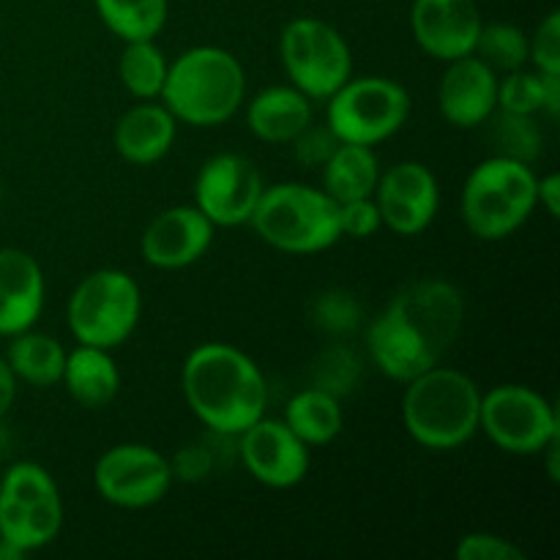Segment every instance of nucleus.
I'll list each match as a JSON object with an SVG mask.
<instances>
[{
  "label": "nucleus",
  "mask_w": 560,
  "mask_h": 560,
  "mask_svg": "<svg viewBox=\"0 0 560 560\" xmlns=\"http://www.w3.org/2000/svg\"><path fill=\"white\" fill-rule=\"evenodd\" d=\"M465 299L446 279L410 282L370 323L366 350L383 375L408 383L441 364L463 331Z\"/></svg>",
  "instance_id": "1"
},
{
  "label": "nucleus",
  "mask_w": 560,
  "mask_h": 560,
  "mask_svg": "<svg viewBox=\"0 0 560 560\" xmlns=\"http://www.w3.org/2000/svg\"><path fill=\"white\" fill-rule=\"evenodd\" d=\"M180 388L191 413L219 435H241L266 416L268 383L244 350L208 342L191 350L180 370Z\"/></svg>",
  "instance_id": "2"
},
{
  "label": "nucleus",
  "mask_w": 560,
  "mask_h": 560,
  "mask_svg": "<svg viewBox=\"0 0 560 560\" xmlns=\"http://www.w3.org/2000/svg\"><path fill=\"white\" fill-rule=\"evenodd\" d=\"M481 392L476 381L452 366H430L408 381L402 421L408 435L430 452H452L479 432Z\"/></svg>",
  "instance_id": "3"
},
{
  "label": "nucleus",
  "mask_w": 560,
  "mask_h": 560,
  "mask_svg": "<svg viewBox=\"0 0 560 560\" xmlns=\"http://www.w3.org/2000/svg\"><path fill=\"white\" fill-rule=\"evenodd\" d=\"M246 96L241 60L222 47H191L167 66L162 104L189 126H219L238 113Z\"/></svg>",
  "instance_id": "4"
},
{
  "label": "nucleus",
  "mask_w": 560,
  "mask_h": 560,
  "mask_svg": "<svg viewBox=\"0 0 560 560\" xmlns=\"http://www.w3.org/2000/svg\"><path fill=\"white\" fill-rule=\"evenodd\" d=\"M249 222L268 246L288 255H317L342 238L339 202L306 184L266 186Z\"/></svg>",
  "instance_id": "5"
},
{
  "label": "nucleus",
  "mask_w": 560,
  "mask_h": 560,
  "mask_svg": "<svg viewBox=\"0 0 560 560\" xmlns=\"http://www.w3.org/2000/svg\"><path fill=\"white\" fill-rule=\"evenodd\" d=\"M536 173L530 164L506 156H490L470 170L463 186V222L476 238L503 241L517 233L534 208Z\"/></svg>",
  "instance_id": "6"
},
{
  "label": "nucleus",
  "mask_w": 560,
  "mask_h": 560,
  "mask_svg": "<svg viewBox=\"0 0 560 560\" xmlns=\"http://www.w3.org/2000/svg\"><path fill=\"white\" fill-rule=\"evenodd\" d=\"M140 312V284L126 271L102 268L77 284L66 306V320L80 345L113 350L131 337Z\"/></svg>",
  "instance_id": "7"
},
{
  "label": "nucleus",
  "mask_w": 560,
  "mask_h": 560,
  "mask_svg": "<svg viewBox=\"0 0 560 560\" xmlns=\"http://www.w3.org/2000/svg\"><path fill=\"white\" fill-rule=\"evenodd\" d=\"M63 528V501L47 468L16 463L0 479V541L22 556L52 545Z\"/></svg>",
  "instance_id": "8"
},
{
  "label": "nucleus",
  "mask_w": 560,
  "mask_h": 560,
  "mask_svg": "<svg viewBox=\"0 0 560 560\" xmlns=\"http://www.w3.org/2000/svg\"><path fill=\"white\" fill-rule=\"evenodd\" d=\"M279 55L293 88L312 102L331 98L353 77V55L345 36L315 16H299L284 25Z\"/></svg>",
  "instance_id": "9"
},
{
  "label": "nucleus",
  "mask_w": 560,
  "mask_h": 560,
  "mask_svg": "<svg viewBox=\"0 0 560 560\" xmlns=\"http://www.w3.org/2000/svg\"><path fill=\"white\" fill-rule=\"evenodd\" d=\"M326 124L339 142L377 145L397 135L410 115V93L388 77H350L326 98Z\"/></svg>",
  "instance_id": "10"
},
{
  "label": "nucleus",
  "mask_w": 560,
  "mask_h": 560,
  "mask_svg": "<svg viewBox=\"0 0 560 560\" xmlns=\"http://www.w3.org/2000/svg\"><path fill=\"white\" fill-rule=\"evenodd\" d=\"M479 430L503 452L530 457L558 441L560 421L556 405L539 392L517 383H503L481 394Z\"/></svg>",
  "instance_id": "11"
},
{
  "label": "nucleus",
  "mask_w": 560,
  "mask_h": 560,
  "mask_svg": "<svg viewBox=\"0 0 560 560\" xmlns=\"http://www.w3.org/2000/svg\"><path fill=\"white\" fill-rule=\"evenodd\" d=\"M173 463L145 443H118L98 457L93 485L107 503L118 509H148L167 495Z\"/></svg>",
  "instance_id": "12"
},
{
  "label": "nucleus",
  "mask_w": 560,
  "mask_h": 560,
  "mask_svg": "<svg viewBox=\"0 0 560 560\" xmlns=\"http://www.w3.org/2000/svg\"><path fill=\"white\" fill-rule=\"evenodd\" d=\"M262 175L241 153H217L200 167L195 180V206L213 228L246 224L260 202Z\"/></svg>",
  "instance_id": "13"
},
{
  "label": "nucleus",
  "mask_w": 560,
  "mask_h": 560,
  "mask_svg": "<svg viewBox=\"0 0 560 560\" xmlns=\"http://www.w3.org/2000/svg\"><path fill=\"white\" fill-rule=\"evenodd\" d=\"M372 200L392 233L419 235L430 228L441 208V189L427 164L399 162L381 173Z\"/></svg>",
  "instance_id": "14"
},
{
  "label": "nucleus",
  "mask_w": 560,
  "mask_h": 560,
  "mask_svg": "<svg viewBox=\"0 0 560 560\" xmlns=\"http://www.w3.org/2000/svg\"><path fill=\"white\" fill-rule=\"evenodd\" d=\"M238 438L241 463L260 485L290 490L310 474V446L284 424V419L262 416Z\"/></svg>",
  "instance_id": "15"
},
{
  "label": "nucleus",
  "mask_w": 560,
  "mask_h": 560,
  "mask_svg": "<svg viewBox=\"0 0 560 560\" xmlns=\"http://www.w3.org/2000/svg\"><path fill=\"white\" fill-rule=\"evenodd\" d=\"M481 25L476 0H413L410 9V27L419 47L446 63L474 52Z\"/></svg>",
  "instance_id": "16"
},
{
  "label": "nucleus",
  "mask_w": 560,
  "mask_h": 560,
  "mask_svg": "<svg viewBox=\"0 0 560 560\" xmlns=\"http://www.w3.org/2000/svg\"><path fill=\"white\" fill-rule=\"evenodd\" d=\"M213 230L217 228L197 206L167 208L142 233V257L153 268L178 271L206 255L213 241Z\"/></svg>",
  "instance_id": "17"
},
{
  "label": "nucleus",
  "mask_w": 560,
  "mask_h": 560,
  "mask_svg": "<svg viewBox=\"0 0 560 560\" xmlns=\"http://www.w3.org/2000/svg\"><path fill=\"white\" fill-rule=\"evenodd\" d=\"M438 107L446 124L457 129L487 124L498 109V71L474 52L448 60L438 88Z\"/></svg>",
  "instance_id": "18"
},
{
  "label": "nucleus",
  "mask_w": 560,
  "mask_h": 560,
  "mask_svg": "<svg viewBox=\"0 0 560 560\" xmlns=\"http://www.w3.org/2000/svg\"><path fill=\"white\" fill-rule=\"evenodd\" d=\"M44 271L25 249H0V337L27 331L44 310Z\"/></svg>",
  "instance_id": "19"
},
{
  "label": "nucleus",
  "mask_w": 560,
  "mask_h": 560,
  "mask_svg": "<svg viewBox=\"0 0 560 560\" xmlns=\"http://www.w3.org/2000/svg\"><path fill=\"white\" fill-rule=\"evenodd\" d=\"M178 131V120L164 104L142 102L120 115L113 131V145L118 156L131 164H153L170 153Z\"/></svg>",
  "instance_id": "20"
},
{
  "label": "nucleus",
  "mask_w": 560,
  "mask_h": 560,
  "mask_svg": "<svg viewBox=\"0 0 560 560\" xmlns=\"http://www.w3.org/2000/svg\"><path fill=\"white\" fill-rule=\"evenodd\" d=\"M312 124V98L293 85H273L257 93L246 107L252 135L271 145L293 142Z\"/></svg>",
  "instance_id": "21"
},
{
  "label": "nucleus",
  "mask_w": 560,
  "mask_h": 560,
  "mask_svg": "<svg viewBox=\"0 0 560 560\" xmlns=\"http://www.w3.org/2000/svg\"><path fill=\"white\" fill-rule=\"evenodd\" d=\"M60 383H66L71 399L82 408H107L120 392V372L109 350L80 345L66 353V366Z\"/></svg>",
  "instance_id": "22"
},
{
  "label": "nucleus",
  "mask_w": 560,
  "mask_h": 560,
  "mask_svg": "<svg viewBox=\"0 0 560 560\" xmlns=\"http://www.w3.org/2000/svg\"><path fill=\"white\" fill-rule=\"evenodd\" d=\"M377 178H381V164L372 145L339 142L337 151L323 164V191H328L339 206L375 195Z\"/></svg>",
  "instance_id": "23"
},
{
  "label": "nucleus",
  "mask_w": 560,
  "mask_h": 560,
  "mask_svg": "<svg viewBox=\"0 0 560 560\" xmlns=\"http://www.w3.org/2000/svg\"><path fill=\"white\" fill-rule=\"evenodd\" d=\"M5 364L11 366L16 381L36 388H49L63 377L66 350L49 334L27 328V331L11 337L9 350H5Z\"/></svg>",
  "instance_id": "24"
},
{
  "label": "nucleus",
  "mask_w": 560,
  "mask_h": 560,
  "mask_svg": "<svg viewBox=\"0 0 560 560\" xmlns=\"http://www.w3.org/2000/svg\"><path fill=\"white\" fill-rule=\"evenodd\" d=\"M284 424L306 443V446H326L339 438L345 427V413L339 397L326 388L310 386L295 394L284 408Z\"/></svg>",
  "instance_id": "25"
},
{
  "label": "nucleus",
  "mask_w": 560,
  "mask_h": 560,
  "mask_svg": "<svg viewBox=\"0 0 560 560\" xmlns=\"http://www.w3.org/2000/svg\"><path fill=\"white\" fill-rule=\"evenodd\" d=\"M104 25L124 42H153L167 22V0H93Z\"/></svg>",
  "instance_id": "26"
},
{
  "label": "nucleus",
  "mask_w": 560,
  "mask_h": 560,
  "mask_svg": "<svg viewBox=\"0 0 560 560\" xmlns=\"http://www.w3.org/2000/svg\"><path fill=\"white\" fill-rule=\"evenodd\" d=\"M167 66V58L153 42H126L118 60V74L131 96L151 102L162 96Z\"/></svg>",
  "instance_id": "27"
},
{
  "label": "nucleus",
  "mask_w": 560,
  "mask_h": 560,
  "mask_svg": "<svg viewBox=\"0 0 560 560\" xmlns=\"http://www.w3.org/2000/svg\"><path fill=\"white\" fill-rule=\"evenodd\" d=\"M492 120V142L498 145L495 156L517 159L523 164H534L541 153V131L534 115H514L506 109H495Z\"/></svg>",
  "instance_id": "28"
},
{
  "label": "nucleus",
  "mask_w": 560,
  "mask_h": 560,
  "mask_svg": "<svg viewBox=\"0 0 560 560\" xmlns=\"http://www.w3.org/2000/svg\"><path fill=\"white\" fill-rule=\"evenodd\" d=\"M474 55L495 71H517L528 60V36L509 22H490L481 25Z\"/></svg>",
  "instance_id": "29"
},
{
  "label": "nucleus",
  "mask_w": 560,
  "mask_h": 560,
  "mask_svg": "<svg viewBox=\"0 0 560 560\" xmlns=\"http://www.w3.org/2000/svg\"><path fill=\"white\" fill-rule=\"evenodd\" d=\"M498 109L514 115H536L545 109V82L541 74L509 71L506 80H498Z\"/></svg>",
  "instance_id": "30"
},
{
  "label": "nucleus",
  "mask_w": 560,
  "mask_h": 560,
  "mask_svg": "<svg viewBox=\"0 0 560 560\" xmlns=\"http://www.w3.org/2000/svg\"><path fill=\"white\" fill-rule=\"evenodd\" d=\"M315 323L328 334H350L361 323V306L345 290H328L315 301Z\"/></svg>",
  "instance_id": "31"
},
{
  "label": "nucleus",
  "mask_w": 560,
  "mask_h": 560,
  "mask_svg": "<svg viewBox=\"0 0 560 560\" xmlns=\"http://www.w3.org/2000/svg\"><path fill=\"white\" fill-rule=\"evenodd\" d=\"M528 60L539 69V74H560V14L550 11L536 27L534 38H528Z\"/></svg>",
  "instance_id": "32"
},
{
  "label": "nucleus",
  "mask_w": 560,
  "mask_h": 560,
  "mask_svg": "<svg viewBox=\"0 0 560 560\" xmlns=\"http://www.w3.org/2000/svg\"><path fill=\"white\" fill-rule=\"evenodd\" d=\"M355 364H359V361H355V355L350 353V350L345 348L328 350V353L320 359V364H317L315 386L326 388V392H331L334 397H342V394H348L350 388H353L355 372H359V366Z\"/></svg>",
  "instance_id": "33"
},
{
  "label": "nucleus",
  "mask_w": 560,
  "mask_h": 560,
  "mask_svg": "<svg viewBox=\"0 0 560 560\" xmlns=\"http://www.w3.org/2000/svg\"><path fill=\"white\" fill-rule=\"evenodd\" d=\"M454 556L459 560H525V552L517 545L495 534L463 536Z\"/></svg>",
  "instance_id": "34"
},
{
  "label": "nucleus",
  "mask_w": 560,
  "mask_h": 560,
  "mask_svg": "<svg viewBox=\"0 0 560 560\" xmlns=\"http://www.w3.org/2000/svg\"><path fill=\"white\" fill-rule=\"evenodd\" d=\"M339 228L348 238H370L383 228L381 211H377L375 200L364 197V200H350L339 206Z\"/></svg>",
  "instance_id": "35"
},
{
  "label": "nucleus",
  "mask_w": 560,
  "mask_h": 560,
  "mask_svg": "<svg viewBox=\"0 0 560 560\" xmlns=\"http://www.w3.org/2000/svg\"><path fill=\"white\" fill-rule=\"evenodd\" d=\"M293 142H295V156H299L306 167H317V164L323 167V164L328 162V156L337 151L339 137L334 135L328 126H323V129H312V126H306Z\"/></svg>",
  "instance_id": "36"
},
{
  "label": "nucleus",
  "mask_w": 560,
  "mask_h": 560,
  "mask_svg": "<svg viewBox=\"0 0 560 560\" xmlns=\"http://www.w3.org/2000/svg\"><path fill=\"white\" fill-rule=\"evenodd\" d=\"M536 200L545 208L550 217H558L560 213V175L550 173L545 178L536 180Z\"/></svg>",
  "instance_id": "37"
},
{
  "label": "nucleus",
  "mask_w": 560,
  "mask_h": 560,
  "mask_svg": "<svg viewBox=\"0 0 560 560\" xmlns=\"http://www.w3.org/2000/svg\"><path fill=\"white\" fill-rule=\"evenodd\" d=\"M16 399V377L11 372V366L5 364V359H0V419L11 410Z\"/></svg>",
  "instance_id": "38"
},
{
  "label": "nucleus",
  "mask_w": 560,
  "mask_h": 560,
  "mask_svg": "<svg viewBox=\"0 0 560 560\" xmlns=\"http://www.w3.org/2000/svg\"><path fill=\"white\" fill-rule=\"evenodd\" d=\"M541 82H545V109L550 118H558L560 113V74H541Z\"/></svg>",
  "instance_id": "39"
}]
</instances>
